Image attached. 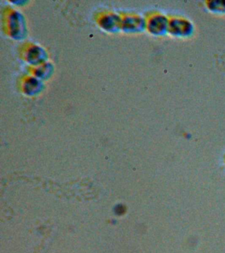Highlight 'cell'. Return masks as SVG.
Listing matches in <instances>:
<instances>
[{"label":"cell","mask_w":225,"mask_h":253,"mask_svg":"<svg viewBox=\"0 0 225 253\" xmlns=\"http://www.w3.org/2000/svg\"><path fill=\"white\" fill-rule=\"evenodd\" d=\"M194 31L193 23L186 18H170L168 33L173 37L185 38L190 37Z\"/></svg>","instance_id":"obj_1"},{"label":"cell","mask_w":225,"mask_h":253,"mask_svg":"<svg viewBox=\"0 0 225 253\" xmlns=\"http://www.w3.org/2000/svg\"><path fill=\"white\" fill-rule=\"evenodd\" d=\"M170 18L163 14L157 13L150 15L146 21V27L150 33L161 36L168 33Z\"/></svg>","instance_id":"obj_2"},{"label":"cell","mask_w":225,"mask_h":253,"mask_svg":"<svg viewBox=\"0 0 225 253\" xmlns=\"http://www.w3.org/2000/svg\"><path fill=\"white\" fill-rule=\"evenodd\" d=\"M206 6L213 13H225V0L207 1Z\"/></svg>","instance_id":"obj_3"}]
</instances>
